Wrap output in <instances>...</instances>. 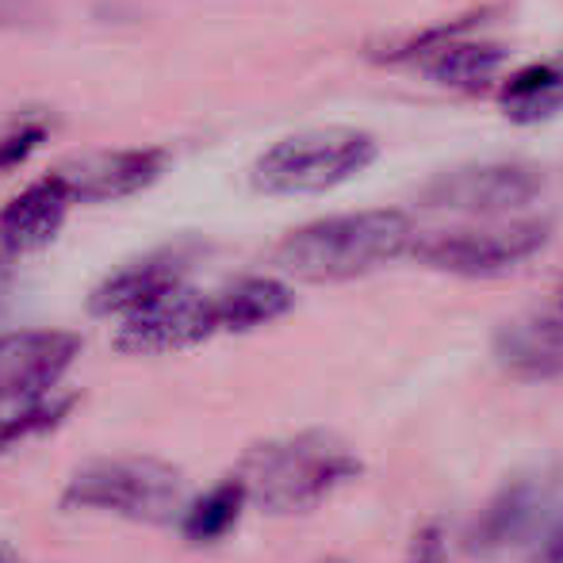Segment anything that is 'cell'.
Segmentation results:
<instances>
[{"mask_svg":"<svg viewBox=\"0 0 563 563\" xmlns=\"http://www.w3.org/2000/svg\"><path fill=\"white\" fill-rule=\"evenodd\" d=\"M410 242H415V223L402 211H349L291 230L276 245V265L296 280L338 284L384 268L387 261L402 257Z\"/></svg>","mask_w":563,"mask_h":563,"instance_id":"6da1fadb","label":"cell"},{"mask_svg":"<svg viewBox=\"0 0 563 563\" xmlns=\"http://www.w3.org/2000/svg\"><path fill=\"white\" fill-rule=\"evenodd\" d=\"M361 475V460L327 430H303L245 452L238 472L245 495L265 514H307Z\"/></svg>","mask_w":563,"mask_h":563,"instance_id":"7a4b0ae2","label":"cell"},{"mask_svg":"<svg viewBox=\"0 0 563 563\" xmlns=\"http://www.w3.org/2000/svg\"><path fill=\"white\" fill-rule=\"evenodd\" d=\"M185 503V475L157 456H100L69 475L62 510L112 514L126 521H169Z\"/></svg>","mask_w":563,"mask_h":563,"instance_id":"3957f363","label":"cell"},{"mask_svg":"<svg viewBox=\"0 0 563 563\" xmlns=\"http://www.w3.org/2000/svg\"><path fill=\"white\" fill-rule=\"evenodd\" d=\"M376 162V139L356 126H314L273 142L253 162L250 180L265 196H319Z\"/></svg>","mask_w":563,"mask_h":563,"instance_id":"277c9868","label":"cell"},{"mask_svg":"<svg viewBox=\"0 0 563 563\" xmlns=\"http://www.w3.org/2000/svg\"><path fill=\"white\" fill-rule=\"evenodd\" d=\"M552 238L549 219H510L495 227H467L449 230V234L415 238L407 253L422 261L426 268H438L449 276H498L526 265L533 253H541Z\"/></svg>","mask_w":563,"mask_h":563,"instance_id":"5b68a950","label":"cell"},{"mask_svg":"<svg viewBox=\"0 0 563 563\" xmlns=\"http://www.w3.org/2000/svg\"><path fill=\"white\" fill-rule=\"evenodd\" d=\"M219 334L216 299L203 291L177 284L165 296L150 299L146 307L123 314L115 330V349L131 356H165L185 353Z\"/></svg>","mask_w":563,"mask_h":563,"instance_id":"8992f818","label":"cell"},{"mask_svg":"<svg viewBox=\"0 0 563 563\" xmlns=\"http://www.w3.org/2000/svg\"><path fill=\"white\" fill-rule=\"evenodd\" d=\"M81 356L74 330H8L0 334V410L27 407L66 379Z\"/></svg>","mask_w":563,"mask_h":563,"instance_id":"52a82bcc","label":"cell"},{"mask_svg":"<svg viewBox=\"0 0 563 563\" xmlns=\"http://www.w3.org/2000/svg\"><path fill=\"white\" fill-rule=\"evenodd\" d=\"M165 169H169V154L165 150L134 146L77 154L69 162L54 165L51 177L66 188V196L74 203H112L146 192L154 180H162Z\"/></svg>","mask_w":563,"mask_h":563,"instance_id":"ba28073f","label":"cell"},{"mask_svg":"<svg viewBox=\"0 0 563 563\" xmlns=\"http://www.w3.org/2000/svg\"><path fill=\"white\" fill-rule=\"evenodd\" d=\"M560 490L556 472H526L498 487V495L479 510L475 526L467 529V552L498 556L510 544H521L544 526Z\"/></svg>","mask_w":563,"mask_h":563,"instance_id":"9c48e42d","label":"cell"},{"mask_svg":"<svg viewBox=\"0 0 563 563\" xmlns=\"http://www.w3.org/2000/svg\"><path fill=\"white\" fill-rule=\"evenodd\" d=\"M544 177L529 165H464L430 180L422 200L430 208L467 211V216H506L533 203Z\"/></svg>","mask_w":563,"mask_h":563,"instance_id":"30bf717a","label":"cell"},{"mask_svg":"<svg viewBox=\"0 0 563 563\" xmlns=\"http://www.w3.org/2000/svg\"><path fill=\"white\" fill-rule=\"evenodd\" d=\"M188 268H192V250H188V245H162V250L142 253V257L119 265L115 273H108L104 280L92 288L89 314L123 319V314L146 307L150 299L173 291L177 284H188L185 280Z\"/></svg>","mask_w":563,"mask_h":563,"instance_id":"8fae6325","label":"cell"},{"mask_svg":"<svg viewBox=\"0 0 563 563\" xmlns=\"http://www.w3.org/2000/svg\"><path fill=\"white\" fill-rule=\"evenodd\" d=\"M495 361L503 372L518 379H552L563 376V303L510 319L495 334Z\"/></svg>","mask_w":563,"mask_h":563,"instance_id":"7c38bea8","label":"cell"},{"mask_svg":"<svg viewBox=\"0 0 563 563\" xmlns=\"http://www.w3.org/2000/svg\"><path fill=\"white\" fill-rule=\"evenodd\" d=\"M69 208H74V200L66 196V188L46 173L43 180L23 188L20 196H12L0 208V250L8 257L46 250L66 227Z\"/></svg>","mask_w":563,"mask_h":563,"instance_id":"4fadbf2b","label":"cell"},{"mask_svg":"<svg viewBox=\"0 0 563 563\" xmlns=\"http://www.w3.org/2000/svg\"><path fill=\"white\" fill-rule=\"evenodd\" d=\"M211 299H216L219 334H250L296 307V291L276 276H238Z\"/></svg>","mask_w":563,"mask_h":563,"instance_id":"5bb4252c","label":"cell"},{"mask_svg":"<svg viewBox=\"0 0 563 563\" xmlns=\"http://www.w3.org/2000/svg\"><path fill=\"white\" fill-rule=\"evenodd\" d=\"M503 115L514 123H544V119L563 112V62H533L521 66L510 81L503 85Z\"/></svg>","mask_w":563,"mask_h":563,"instance_id":"9a60e30c","label":"cell"},{"mask_svg":"<svg viewBox=\"0 0 563 563\" xmlns=\"http://www.w3.org/2000/svg\"><path fill=\"white\" fill-rule=\"evenodd\" d=\"M426 62H430L426 69L438 85L456 92H479L498 77L506 51L498 43H483V38H452Z\"/></svg>","mask_w":563,"mask_h":563,"instance_id":"2e32d148","label":"cell"},{"mask_svg":"<svg viewBox=\"0 0 563 563\" xmlns=\"http://www.w3.org/2000/svg\"><path fill=\"white\" fill-rule=\"evenodd\" d=\"M245 506H250V495H245L242 479L230 475L211 490H203L200 498H192L188 506H180V533L192 544H219L223 537L234 533Z\"/></svg>","mask_w":563,"mask_h":563,"instance_id":"e0dca14e","label":"cell"},{"mask_svg":"<svg viewBox=\"0 0 563 563\" xmlns=\"http://www.w3.org/2000/svg\"><path fill=\"white\" fill-rule=\"evenodd\" d=\"M490 15V8L483 12H467V15H456L449 23H438L430 31H418V35H407V38H391V43H379V46H368V58L384 62V66H402V62H426L433 51H441L452 38L467 35L472 27H479L483 20Z\"/></svg>","mask_w":563,"mask_h":563,"instance_id":"ac0fdd59","label":"cell"},{"mask_svg":"<svg viewBox=\"0 0 563 563\" xmlns=\"http://www.w3.org/2000/svg\"><path fill=\"white\" fill-rule=\"evenodd\" d=\"M74 402H77L74 395H66V399L62 395H46V399L27 402V407L0 410V452H12L23 441L58 430L69 418V410H74Z\"/></svg>","mask_w":563,"mask_h":563,"instance_id":"d6986e66","label":"cell"},{"mask_svg":"<svg viewBox=\"0 0 563 563\" xmlns=\"http://www.w3.org/2000/svg\"><path fill=\"white\" fill-rule=\"evenodd\" d=\"M46 139H51V119L43 112H23L8 126H0V177L35 157Z\"/></svg>","mask_w":563,"mask_h":563,"instance_id":"ffe728a7","label":"cell"},{"mask_svg":"<svg viewBox=\"0 0 563 563\" xmlns=\"http://www.w3.org/2000/svg\"><path fill=\"white\" fill-rule=\"evenodd\" d=\"M46 23L43 0H0V31H31Z\"/></svg>","mask_w":563,"mask_h":563,"instance_id":"44dd1931","label":"cell"},{"mask_svg":"<svg viewBox=\"0 0 563 563\" xmlns=\"http://www.w3.org/2000/svg\"><path fill=\"white\" fill-rule=\"evenodd\" d=\"M407 563H452V560H449V544H445V533H441V526H422L415 537H410Z\"/></svg>","mask_w":563,"mask_h":563,"instance_id":"7402d4cb","label":"cell"},{"mask_svg":"<svg viewBox=\"0 0 563 563\" xmlns=\"http://www.w3.org/2000/svg\"><path fill=\"white\" fill-rule=\"evenodd\" d=\"M529 563H563V514L560 518H544L541 537L533 541Z\"/></svg>","mask_w":563,"mask_h":563,"instance_id":"603a6c76","label":"cell"},{"mask_svg":"<svg viewBox=\"0 0 563 563\" xmlns=\"http://www.w3.org/2000/svg\"><path fill=\"white\" fill-rule=\"evenodd\" d=\"M8 284H12V261H8V253L0 250V296L8 291Z\"/></svg>","mask_w":563,"mask_h":563,"instance_id":"cb8c5ba5","label":"cell"},{"mask_svg":"<svg viewBox=\"0 0 563 563\" xmlns=\"http://www.w3.org/2000/svg\"><path fill=\"white\" fill-rule=\"evenodd\" d=\"M0 563H23V560H20V552H15L12 544L0 541Z\"/></svg>","mask_w":563,"mask_h":563,"instance_id":"d4e9b609","label":"cell"},{"mask_svg":"<svg viewBox=\"0 0 563 563\" xmlns=\"http://www.w3.org/2000/svg\"><path fill=\"white\" fill-rule=\"evenodd\" d=\"M556 299H560V303H563V284H560V291H556Z\"/></svg>","mask_w":563,"mask_h":563,"instance_id":"484cf974","label":"cell"}]
</instances>
